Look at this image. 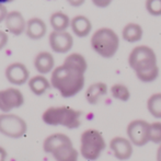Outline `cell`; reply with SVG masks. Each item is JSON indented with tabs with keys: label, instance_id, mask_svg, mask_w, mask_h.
I'll list each match as a JSON object with an SVG mask.
<instances>
[{
	"label": "cell",
	"instance_id": "obj_1",
	"mask_svg": "<svg viewBox=\"0 0 161 161\" xmlns=\"http://www.w3.org/2000/svg\"><path fill=\"white\" fill-rule=\"evenodd\" d=\"M88 63L80 53H71L51 75L52 87L63 97H72L85 88Z\"/></svg>",
	"mask_w": 161,
	"mask_h": 161
},
{
	"label": "cell",
	"instance_id": "obj_2",
	"mask_svg": "<svg viewBox=\"0 0 161 161\" xmlns=\"http://www.w3.org/2000/svg\"><path fill=\"white\" fill-rule=\"evenodd\" d=\"M128 66L139 81L150 83L160 76V68L155 49L148 45H137L128 55Z\"/></svg>",
	"mask_w": 161,
	"mask_h": 161
},
{
	"label": "cell",
	"instance_id": "obj_3",
	"mask_svg": "<svg viewBox=\"0 0 161 161\" xmlns=\"http://www.w3.org/2000/svg\"><path fill=\"white\" fill-rule=\"evenodd\" d=\"M43 149L54 157L55 161H78L79 151L75 148L69 136L55 133L47 136L43 142Z\"/></svg>",
	"mask_w": 161,
	"mask_h": 161
},
{
	"label": "cell",
	"instance_id": "obj_4",
	"mask_svg": "<svg viewBox=\"0 0 161 161\" xmlns=\"http://www.w3.org/2000/svg\"><path fill=\"white\" fill-rule=\"evenodd\" d=\"M81 111L67 105H60L46 108L42 115V119L46 125L64 126L68 129H76L81 125Z\"/></svg>",
	"mask_w": 161,
	"mask_h": 161
},
{
	"label": "cell",
	"instance_id": "obj_5",
	"mask_svg": "<svg viewBox=\"0 0 161 161\" xmlns=\"http://www.w3.org/2000/svg\"><path fill=\"white\" fill-rule=\"evenodd\" d=\"M90 44L94 52L103 58H112L119 48V36L111 28L97 29L91 35Z\"/></svg>",
	"mask_w": 161,
	"mask_h": 161
},
{
	"label": "cell",
	"instance_id": "obj_6",
	"mask_svg": "<svg viewBox=\"0 0 161 161\" xmlns=\"http://www.w3.org/2000/svg\"><path fill=\"white\" fill-rule=\"evenodd\" d=\"M106 149V142L104 136L97 129L89 128L82 131L80 136L81 157L88 161H96L101 157L102 153Z\"/></svg>",
	"mask_w": 161,
	"mask_h": 161
},
{
	"label": "cell",
	"instance_id": "obj_7",
	"mask_svg": "<svg viewBox=\"0 0 161 161\" xmlns=\"http://www.w3.org/2000/svg\"><path fill=\"white\" fill-rule=\"evenodd\" d=\"M28 131V124L21 116L12 113L0 114V134L9 138H21Z\"/></svg>",
	"mask_w": 161,
	"mask_h": 161
},
{
	"label": "cell",
	"instance_id": "obj_8",
	"mask_svg": "<svg viewBox=\"0 0 161 161\" xmlns=\"http://www.w3.org/2000/svg\"><path fill=\"white\" fill-rule=\"evenodd\" d=\"M126 135L134 146H146L150 142V123L142 119H134L126 127Z\"/></svg>",
	"mask_w": 161,
	"mask_h": 161
},
{
	"label": "cell",
	"instance_id": "obj_9",
	"mask_svg": "<svg viewBox=\"0 0 161 161\" xmlns=\"http://www.w3.org/2000/svg\"><path fill=\"white\" fill-rule=\"evenodd\" d=\"M24 104L23 93L18 88H7L0 90V111L9 113Z\"/></svg>",
	"mask_w": 161,
	"mask_h": 161
},
{
	"label": "cell",
	"instance_id": "obj_10",
	"mask_svg": "<svg viewBox=\"0 0 161 161\" xmlns=\"http://www.w3.org/2000/svg\"><path fill=\"white\" fill-rule=\"evenodd\" d=\"M48 43L51 49L57 54H67L74 46V36L69 32H56L53 31L48 35Z\"/></svg>",
	"mask_w": 161,
	"mask_h": 161
},
{
	"label": "cell",
	"instance_id": "obj_11",
	"mask_svg": "<svg viewBox=\"0 0 161 161\" xmlns=\"http://www.w3.org/2000/svg\"><path fill=\"white\" fill-rule=\"evenodd\" d=\"M108 147H110L113 156L117 160L121 161H126L130 159L134 153V145L129 142L127 137H123V136L113 137L110 140Z\"/></svg>",
	"mask_w": 161,
	"mask_h": 161
},
{
	"label": "cell",
	"instance_id": "obj_12",
	"mask_svg": "<svg viewBox=\"0 0 161 161\" xmlns=\"http://www.w3.org/2000/svg\"><path fill=\"white\" fill-rule=\"evenodd\" d=\"M6 78L11 85L14 86H22L30 80V70L23 63L15 62L9 66H7Z\"/></svg>",
	"mask_w": 161,
	"mask_h": 161
},
{
	"label": "cell",
	"instance_id": "obj_13",
	"mask_svg": "<svg viewBox=\"0 0 161 161\" xmlns=\"http://www.w3.org/2000/svg\"><path fill=\"white\" fill-rule=\"evenodd\" d=\"M7 30L12 35L20 36L26 30V21L20 11H10L4 20Z\"/></svg>",
	"mask_w": 161,
	"mask_h": 161
},
{
	"label": "cell",
	"instance_id": "obj_14",
	"mask_svg": "<svg viewBox=\"0 0 161 161\" xmlns=\"http://www.w3.org/2000/svg\"><path fill=\"white\" fill-rule=\"evenodd\" d=\"M34 67L36 71L40 75H46L49 72H53L55 69V59L54 56L49 52H40L34 58Z\"/></svg>",
	"mask_w": 161,
	"mask_h": 161
},
{
	"label": "cell",
	"instance_id": "obj_15",
	"mask_svg": "<svg viewBox=\"0 0 161 161\" xmlns=\"http://www.w3.org/2000/svg\"><path fill=\"white\" fill-rule=\"evenodd\" d=\"M70 29L77 37H87L92 31V22L86 15L78 14L71 19Z\"/></svg>",
	"mask_w": 161,
	"mask_h": 161
},
{
	"label": "cell",
	"instance_id": "obj_16",
	"mask_svg": "<svg viewBox=\"0 0 161 161\" xmlns=\"http://www.w3.org/2000/svg\"><path fill=\"white\" fill-rule=\"evenodd\" d=\"M47 33V25L41 18L34 17L26 21L25 34L31 40H41Z\"/></svg>",
	"mask_w": 161,
	"mask_h": 161
},
{
	"label": "cell",
	"instance_id": "obj_17",
	"mask_svg": "<svg viewBox=\"0 0 161 161\" xmlns=\"http://www.w3.org/2000/svg\"><path fill=\"white\" fill-rule=\"evenodd\" d=\"M108 87L106 83L99 81L90 85L86 90V100L91 105H97L108 94Z\"/></svg>",
	"mask_w": 161,
	"mask_h": 161
},
{
	"label": "cell",
	"instance_id": "obj_18",
	"mask_svg": "<svg viewBox=\"0 0 161 161\" xmlns=\"http://www.w3.org/2000/svg\"><path fill=\"white\" fill-rule=\"evenodd\" d=\"M142 37H144L142 26L136 22H129L122 29V38L127 43L135 44L140 42Z\"/></svg>",
	"mask_w": 161,
	"mask_h": 161
},
{
	"label": "cell",
	"instance_id": "obj_19",
	"mask_svg": "<svg viewBox=\"0 0 161 161\" xmlns=\"http://www.w3.org/2000/svg\"><path fill=\"white\" fill-rule=\"evenodd\" d=\"M28 85L31 92L37 97L43 96L52 87L51 81L45 76H43V75H37V76H34L32 78H30Z\"/></svg>",
	"mask_w": 161,
	"mask_h": 161
},
{
	"label": "cell",
	"instance_id": "obj_20",
	"mask_svg": "<svg viewBox=\"0 0 161 161\" xmlns=\"http://www.w3.org/2000/svg\"><path fill=\"white\" fill-rule=\"evenodd\" d=\"M71 19L63 11H56L52 13L49 17V24L53 28V31L56 32H65L68 28H70Z\"/></svg>",
	"mask_w": 161,
	"mask_h": 161
},
{
	"label": "cell",
	"instance_id": "obj_21",
	"mask_svg": "<svg viewBox=\"0 0 161 161\" xmlns=\"http://www.w3.org/2000/svg\"><path fill=\"white\" fill-rule=\"evenodd\" d=\"M147 110L155 119H161V92L151 94L147 100Z\"/></svg>",
	"mask_w": 161,
	"mask_h": 161
},
{
	"label": "cell",
	"instance_id": "obj_22",
	"mask_svg": "<svg viewBox=\"0 0 161 161\" xmlns=\"http://www.w3.org/2000/svg\"><path fill=\"white\" fill-rule=\"evenodd\" d=\"M110 92L113 99L117 100V101L127 102L130 99V91L127 86L123 85V83H114L110 88Z\"/></svg>",
	"mask_w": 161,
	"mask_h": 161
},
{
	"label": "cell",
	"instance_id": "obj_23",
	"mask_svg": "<svg viewBox=\"0 0 161 161\" xmlns=\"http://www.w3.org/2000/svg\"><path fill=\"white\" fill-rule=\"evenodd\" d=\"M145 8L153 17H161V0H147Z\"/></svg>",
	"mask_w": 161,
	"mask_h": 161
},
{
	"label": "cell",
	"instance_id": "obj_24",
	"mask_svg": "<svg viewBox=\"0 0 161 161\" xmlns=\"http://www.w3.org/2000/svg\"><path fill=\"white\" fill-rule=\"evenodd\" d=\"M150 142L161 145V122L159 121L150 123Z\"/></svg>",
	"mask_w": 161,
	"mask_h": 161
},
{
	"label": "cell",
	"instance_id": "obj_25",
	"mask_svg": "<svg viewBox=\"0 0 161 161\" xmlns=\"http://www.w3.org/2000/svg\"><path fill=\"white\" fill-rule=\"evenodd\" d=\"M92 3H93V6H96L97 8L105 9L111 6L112 0H92Z\"/></svg>",
	"mask_w": 161,
	"mask_h": 161
},
{
	"label": "cell",
	"instance_id": "obj_26",
	"mask_svg": "<svg viewBox=\"0 0 161 161\" xmlns=\"http://www.w3.org/2000/svg\"><path fill=\"white\" fill-rule=\"evenodd\" d=\"M8 42H9V36H8V34L4 32V31L0 30V51H1V49H3L4 47L7 46Z\"/></svg>",
	"mask_w": 161,
	"mask_h": 161
},
{
	"label": "cell",
	"instance_id": "obj_27",
	"mask_svg": "<svg viewBox=\"0 0 161 161\" xmlns=\"http://www.w3.org/2000/svg\"><path fill=\"white\" fill-rule=\"evenodd\" d=\"M8 13L9 12H8V10H7V7L4 6L3 3L0 2V23H1V22H4Z\"/></svg>",
	"mask_w": 161,
	"mask_h": 161
},
{
	"label": "cell",
	"instance_id": "obj_28",
	"mask_svg": "<svg viewBox=\"0 0 161 161\" xmlns=\"http://www.w3.org/2000/svg\"><path fill=\"white\" fill-rule=\"evenodd\" d=\"M7 158H8V153L3 147L0 146V161H7Z\"/></svg>",
	"mask_w": 161,
	"mask_h": 161
},
{
	"label": "cell",
	"instance_id": "obj_29",
	"mask_svg": "<svg viewBox=\"0 0 161 161\" xmlns=\"http://www.w3.org/2000/svg\"><path fill=\"white\" fill-rule=\"evenodd\" d=\"M68 3L72 7H80L85 3V0H69Z\"/></svg>",
	"mask_w": 161,
	"mask_h": 161
},
{
	"label": "cell",
	"instance_id": "obj_30",
	"mask_svg": "<svg viewBox=\"0 0 161 161\" xmlns=\"http://www.w3.org/2000/svg\"><path fill=\"white\" fill-rule=\"evenodd\" d=\"M156 160L161 161V145H159L157 151H156Z\"/></svg>",
	"mask_w": 161,
	"mask_h": 161
}]
</instances>
